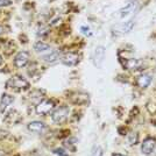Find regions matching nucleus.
<instances>
[{
	"mask_svg": "<svg viewBox=\"0 0 156 156\" xmlns=\"http://www.w3.org/2000/svg\"><path fill=\"white\" fill-rule=\"evenodd\" d=\"M29 87H30L29 82L21 76H14V77L9 78L6 83V89H11L16 92L26 91Z\"/></svg>",
	"mask_w": 156,
	"mask_h": 156,
	"instance_id": "f257e3e1",
	"label": "nucleus"
},
{
	"mask_svg": "<svg viewBox=\"0 0 156 156\" xmlns=\"http://www.w3.org/2000/svg\"><path fill=\"white\" fill-rule=\"evenodd\" d=\"M70 114V110L68 106H61L59 108L55 110L51 114V119L55 124H63L68 120Z\"/></svg>",
	"mask_w": 156,
	"mask_h": 156,
	"instance_id": "f03ea898",
	"label": "nucleus"
},
{
	"mask_svg": "<svg viewBox=\"0 0 156 156\" xmlns=\"http://www.w3.org/2000/svg\"><path fill=\"white\" fill-rule=\"evenodd\" d=\"M137 7H139V1L137 0H130L127 2V5L125 7H122L120 11H119V16L121 19H127L132 16L133 14L136 12Z\"/></svg>",
	"mask_w": 156,
	"mask_h": 156,
	"instance_id": "7ed1b4c3",
	"label": "nucleus"
},
{
	"mask_svg": "<svg viewBox=\"0 0 156 156\" xmlns=\"http://www.w3.org/2000/svg\"><path fill=\"white\" fill-rule=\"evenodd\" d=\"M54 107H55V105H54L52 100H50V99H42L39 104L36 105L35 111L40 115H47L54 110Z\"/></svg>",
	"mask_w": 156,
	"mask_h": 156,
	"instance_id": "20e7f679",
	"label": "nucleus"
},
{
	"mask_svg": "<svg viewBox=\"0 0 156 156\" xmlns=\"http://www.w3.org/2000/svg\"><path fill=\"white\" fill-rule=\"evenodd\" d=\"M134 27V21L133 20H128L125 22H120L113 27V33L115 35H124L126 33H129L132 28Z\"/></svg>",
	"mask_w": 156,
	"mask_h": 156,
	"instance_id": "39448f33",
	"label": "nucleus"
},
{
	"mask_svg": "<svg viewBox=\"0 0 156 156\" xmlns=\"http://www.w3.org/2000/svg\"><path fill=\"white\" fill-rule=\"evenodd\" d=\"M105 54H106V50L103 46H98L94 51L92 54V61H93V64L100 68L101 64L104 63V59H105Z\"/></svg>",
	"mask_w": 156,
	"mask_h": 156,
	"instance_id": "423d86ee",
	"label": "nucleus"
},
{
	"mask_svg": "<svg viewBox=\"0 0 156 156\" xmlns=\"http://www.w3.org/2000/svg\"><path fill=\"white\" fill-rule=\"evenodd\" d=\"M156 147V140L154 137H147L141 143V151L144 155H150Z\"/></svg>",
	"mask_w": 156,
	"mask_h": 156,
	"instance_id": "0eeeda50",
	"label": "nucleus"
},
{
	"mask_svg": "<svg viewBox=\"0 0 156 156\" xmlns=\"http://www.w3.org/2000/svg\"><path fill=\"white\" fill-rule=\"evenodd\" d=\"M121 63H122V66L125 69L130 70V71L139 70L142 66V62L137 58H125V61L121 59Z\"/></svg>",
	"mask_w": 156,
	"mask_h": 156,
	"instance_id": "6e6552de",
	"label": "nucleus"
},
{
	"mask_svg": "<svg viewBox=\"0 0 156 156\" xmlns=\"http://www.w3.org/2000/svg\"><path fill=\"white\" fill-rule=\"evenodd\" d=\"M29 62V52L27 51H20L16 54L15 58H14V65L16 68H25Z\"/></svg>",
	"mask_w": 156,
	"mask_h": 156,
	"instance_id": "1a4fd4ad",
	"label": "nucleus"
},
{
	"mask_svg": "<svg viewBox=\"0 0 156 156\" xmlns=\"http://www.w3.org/2000/svg\"><path fill=\"white\" fill-rule=\"evenodd\" d=\"M62 63L68 66H73L79 63V55L76 52H68L62 56Z\"/></svg>",
	"mask_w": 156,
	"mask_h": 156,
	"instance_id": "9d476101",
	"label": "nucleus"
},
{
	"mask_svg": "<svg viewBox=\"0 0 156 156\" xmlns=\"http://www.w3.org/2000/svg\"><path fill=\"white\" fill-rule=\"evenodd\" d=\"M28 129L33 132V133H42V132H44L47 128V125L44 122H42V121H32V122H29L28 124Z\"/></svg>",
	"mask_w": 156,
	"mask_h": 156,
	"instance_id": "9b49d317",
	"label": "nucleus"
},
{
	"mask_svg": "<svg viewBox=\"0 0 156 156\" xmlns=\"http://www.w3.org/2000/svg\"><path fill=\"white\" fill-rule=\"evenodd\" d=\"M151 79H153V77H151L150 75H148V73H141V75L136 78V84L139 85V87L146 89V87H148L149 84L151 83Z\"/></svg>",
	"mask_w": 156,
	"mask_h": 156,
	"instance_id": "f8f14e48",
	"label": "nucleus"
},
{
	"mask_svg": "<svg viewBox=\"0 0 156 156\" xmlns=\"http://www.w3.org/2000/svg\"><path fill=\"white\" fill-rule=\"evenodd\" d=\"M42 59L46 63H55L57 59H59V51L56 49H51L50 51H48L47 54L42 55Z\"/></svg>",
	"mask_w": 156,
	"mask_h": 156,
	"instance_id": "ddd939ff",
	"label": "nucleus"
},
{
	"mask_svg": "<svg viewBox=\"0 0 156 156\" xmlns=\"http://www.w3.org/2000/svg\"><path fill=\"white\" fill-rule=\"evenodd\" d=\"M34 50L36 52H39V54L44 55V54H47L48 51H50L51 48H50L49 44H47V43L42 42V41H39V42H36V43L34 44Z\"/></svg>",
	"mask_w": 156,
	"mask_h": 156,
	"instance_id": "4468645a",
	"label": "nucleus"
},
{
	"mask_svg": "<svg viewBox=\"0 0 156 156\" xmlns=\"http://www.w3.org/2000/svg\"><path fill=\"white\" fill-rule=\"evenodd\" d=\"M14 101V98L11 96V94H2L1 97V101H0V111H5Z\"/></svg>",
	"mask_w": 156,
	"mask_h": 156,
	"instance_id": "2eb2a0df",
	"label": "nucleus"
},
{
	"mask_svg": "<svg viewBox=\"0 0 156 156\" xmlns=\"http://www.w3.org/2000/svg\"><path fill=\"white\" fill-rule=\"evenodd\" d=\"M48 33H49V28H48V27L42 26V27H40L39 28V30H37V35H39V36H46Z\"/></svg>",
	"mask_w": 156,
	"mask_h": 156,
	"instance_id": "dca6fc26",
	"label": "nucleus"
},
{
	"mask_svg": "<svg viewBox=\"0 0 156 156\" xmlns=\"http://www.w3.org/2000/svg\"><path fill=\"white\" fill-rule=\"evenodd\" d=\"M137 140H139V137H137V134L136 133H132L128 137V141H129L130 144H136Z\"/></svg>",
	"mask_w": 156,
	"mask_h": 156,
	"instance_id": "f3484780",
	"label": "nucleus"
},
{
	"mask_svg": "<svg viewBox=\"0 0 156 156\" xmlns=\"http://www.w3.org/2000/svg\"><path fill=\"white\" fill-rule=\"evenodd\" d=\"M92 156H103V148L100 146H98L97 148L94 149V151H93Z\"/></svg>",
	"mask_w": 156,
	"mask_h": 156,
	"instance_id": "a211bd4d",
	"label": "nucleus"
},
{
	"mask_svg": "<svg viewBox=\"0 0 156 156\" xmlns=\"http://www.w3.org/2000/svg\"><path fill=\"white\" fill-rule=\"evenodd\" d=\"M9 4H11V0H0V7L7 6Z\"/></svg>",
	"mask_w": 156,
	"mask_h": 156,
	"instance_id": "6ab92c4d",
	"label": "nucleus"
},
{
	"mask_svg": "<svg viewBox=\"0 0 156 156\" xmlns=\"http://www.w3.org/2000/svg\"><path fill=\"white\" fill-rule=\"evenodd\" d=\"M80 29L83 30V33H84L85 35H90V34H91V33H90V29H89V28H86V27H82Z\"/></svg>",
	"mask_w": 156,
	"mask_h": 156,
	"instance_id": "aec40b11",
	"label": "nucleus"
},
{
	"mask_svg": "<svg viewBox=\"0 0 156 156\" xmlns=\"http://www.w3.org/2000/svg\"><path fill=\"white\" fill-rule=\"evenodd\" d=\"M0 156H6V153L2 149H0Z\"/></svg>",
	"mask_w": 156,
	"mask_h": 156,
	"instance_id": "412c9836",
	"label": "nucleus"
},
{
	"mask_svg": "<svg viewBox=\"0 0 156 156\" xmlns=\"http://www.w3.org/2000/svg\"><path fill=\"white\" fill-rule=\"evenodd\" d=\"M4 30H5V28H4L2 26H0V35H1L2 33H4Z\"/></svg>",
	"mask_w": 156,
	"mask_h": 156,
	"instance_id": "4be33fe9",
	"label": "nucleus"
},
{
	"mask_svg": "<svg viewBox=\"0 0 156 156\" xmlns=\"http://www.w3.org/2000/svg\"><path fill=\"white\" fill-rule=\"evenodd\" d=\"M112 156H127V155H124V154H113Z\"/></svg>",
	"mask_w": 156,
	"mask_h": 156,
	"instance_id": "5701e85b",
	"label": "nucleus"
},
{
	"mask_svg": "<svg viewBox=\"0 0 156 156\" xmlns=\"http://www.w3.org/2000/svg\"><path fill=\"white\" fill-rule=\"evenodd\" d=\"M1 63H2V57H1V55H0V65H1Z\"/></svg>",
	"mask_w": 156,
	"mask_h": 156,
	"instance_id": "b1692460",
	"label": "nucleus"
}]
</instances>
